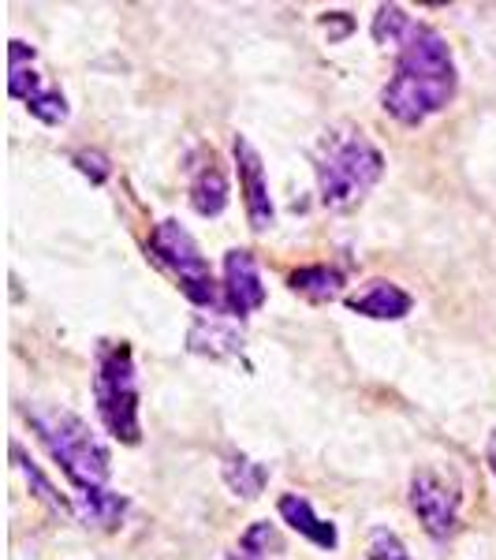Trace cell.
Masks as SVG:
<instances>
[{
	"label": "cell",
	"instance_id": "cell-9",
	"mask_svg": "<svg viewBox=\"0 0 496 560\" xmlns=\"http://www.w3.org/2000/svg\"><path fill=\"white\" fill-rule=\"evenodd\" d=\"M265 303V284L258 273V258L247 247H232L224 255V314L247 318Z\"/></svg>",
	"mask_w": 496,
	"mask_h": 560
},
{
	"label": "cell",
	"instance_id": "cell-3",
	"mask_svg": "<svg viewBox=\"0 0 496 560\" xmlns=\"http://www.w3.org/2000/svg\"><path fill=\"white\" fill-rule=\"evenodd\" d=\"M31 427L45 453L60 464L71 490H105L108 475H113V453L79 415L64 408H34Z\"/></svg>",
	"mask_w": 496,
	"mask_h": 560
},
{
	"label": "cell",
	"instance_id": "cell-16",
	"mask_svg": "<svg viewBox=\"0 0 496 560\" xmlns=\"http://www.w3.org/2000/svg\"><path fill=\"white\" fill-rule=\"evenodd\" d=\"M224 482L232 486V493L236 497L255 501L269 482V467L258 464V459H250V456H243V453H232L228 459H224Z\"/></svg>",
	"mask_w": 496,
	"mask_h": 560
},
{
	"label": "cell",
	"instance_id": "cell-7",
	"mask_svg": "<svg viewBox=\"0 0 496 560\" xmlns=\"http://www.w3.org/2000/svg\"><path fill=\"white\" fill-rule=\"evenodd\" d=\"M459 482L437 467H418L411 475V509L429 538H448L459 527Z\"/></svg>",
	"mask_w": 496,
	"mask_h": 560
},
{
	"label": "cell",
	"instance_id": "cell-10",
	"mask_svg": "<svg viewBox=\"0 0 496 560\" xmlns=\"http://www.w3.org/2000/svg\"><path fill=\"white\" fill-rule=\"evenodd\" d=\"M411 306L414 300L400 284H392V280H369L363 292L347 295V311L363 314V318H374V322H400L411 314Z\"/></svg>",
	"mask_w": 496,
	"mask_h": 560
},
{
	"label": "cell",
	"instance_id": "cell-18",
	"mask_svg": "<svg viewBox=\"0 0 496 560\" xmlns=\"http://www.w3.org/2000/svg\"><path fill=\"white\" fill-rule=\"evenodd\" d=\"M12 459H15V464H20V471L26 475V482H31L34 490H38V497H42L45 504H49V509H57V512H71V504L64 501V497L57 493V486H52L49 478H45V475L38 471V467H34V459H26V453H23L20 445H15V441H12Z\"/></svg>",
	"mask_w": 496,
	"mask_h": 560
},
{
	"label": "cell",
	"instance_id": "cell-11",
	"mask_svg": "<svg viewBox=\"0 0 496 560\" xmlns=\"http://www.w3.org/2000/svg\"><path fill=\"white\" fill-rule=\"evenodd\" d=\"M276 509H281V520L287 523V527L299 530L303 538H310L314 546H321V549H336V546H340L336 527H332L329 520H321L318 512H314V504L306 501V497H299V493H284Z\"/></svg>",
	"mask_w": 496,
	"mask_h": 560
},
{
	"label": "cell",
	"instance_id": "cell-19",
	"mask_svg": "<svg viewBox=\"0 0 496 560\" xmlns=\"http://www.w3.org/2000/svg\"><path fill=\"white\" fill-rule=\"evenodd\" d=\"M269 546L281 549L276 527H273V523H255V527L239 538V549L232 553V560H269Z\"/></svg>",
	"mask_w": 496,
	"mask_h": 560
},
{
	"label": "cell",
	"instance_id": "cell-12",
	"mask_svg": "<svg viewBox=\"0 0 496 560\" xmlns=\"http://www.w3.org/2000/svg\"><path fill=\"white\" fill-rule=\"evenodd\" d=\"M187 348L194 351V355H210V359H232L243 351V332L236 325L228 322H216V318H202L191 325V332H187Z\"/></svg>",
	"mask_w": 496,
	"mask_h": 560
},
{
	"label": "cell",
	"instance_id": "cell-20",
	"mask_svg": "<svg viewBox=\"0 0 496 560\" xmlns=\"http://www.w3.org/2000/svg\"><path fill=\"white\" fill-rule=\"evenodd\" d=\"M369 560H411L408 546L400 541V535L389 527H374L369 530V546H366Z\"/></svg>",
	"mask_w": 496,
	"mask_h": 560
},
{
	"label": "cell",
	"instance_id": "cell-6",
	"mask_svg": "<svg viewBox=\"0 0 496 560\" xmlns=\"http://www.w3.org/2000/svg\"><path fill=\"white\" fill-rule=\"evenodd\" d=\"M34 57H38V52H34L26 42L8 45V94L20 97L42 124L57 128V124L68 120V97H64V90L45 83L38 71L31 68Z\"/></svg>",
	"mask_w": 496,
	"mask_h": 560
},
{
	"label": "cell",
	"instance_id": "cell-22",
	"mask_svg": "<svg viewBox=\"0 0 496 560\" xmlns=\"http://www.w3.org/2000/svg\"><path fill=\"white\" fill-rule=\"evenodd\" d=\"M485 464H489V471L496 478V430L489 433V445H485Z\"/></svg>",
	"mask_w": 496,
	"mask_h": 560
},
{
	"label": "cell",
	"instance_id": "cell-5",
	"mask_svg": "<svg viewBox=\"0 0 496 560\" xmlns=\"http://www.w3.org/2000/svg\"><path fill=\"white\" fill-rule=\"evenodd\" d=\"M150 250L161 266L168 269L184 295L191 300L194 306H205V311H216L224 314V284H216L210 261L198 250V243L191 232L184 229L179 221H161L157 229L150 232Z\"/></svg>",
	"mask_w": 496,
	"mask_h": 560
},
{
	"label": "cell",
	"instance_id": "cell-14",
	"mask_svg": "<svg viewBox=\"0 0 496 560\" xmlns=\"http://www.w3.org/2000/svg\"><path fill=\"white\" fill-rule=\"evenodd\" d=\"M75 512L86 527L113 530V527H120L123 512H128V497H120L113 490H79L75 493Z\"/></svg>",
	"mask_w": 496,
	"mask_h": 560
},
{
	"label": "cell",
	"instance_id": "cell-2",
	"mask_svg": "<svg viewBox=\"0 0 496 560\" xmlns=\"http://www.w3.org/2000/svg\"><path fill=\"white\" fill-rule=\"evenodd\" d=\"M314 176L329 210H347L385 176V153L355 128H332L314 147Z\"/></svg>",
	"mask_w": 496,
	"mask_h": 560
},
{
	"label": "cell",
	"instance_id": "cell-15",
	"mask_svg": "<svg viewBox=\"0 0 496 560\" xmlns=\"http://www.w3.org/2000/svg\"><path fill=\"white\" fill-rule=\"evenodd\" d=\"M287 284H292V292H299L310 303H332L344 292V273L332 266H303L287 277Z\"/></svg>",
	"mask_w": 496,
	"mask_h": 560
},
{
	"label": "cell",
	"instance_id": "cell-8",
	"mask_svg": "<svg viewBox=\"0 0 496 560\" xmlns=\"http://www.w3.org/2000/svg\"><path fill=\"white\" fill-rule=\"evenodd\" d=\"M232 153H236L239 191H243V206H247L250 229L269 232L276 221V210H273V195H269V179H265V165H261V153L250 147L247 135H236Z\"/></svg>",
	"mask_w": 496,
	"mask_h": 560
},
{
	"label": "cell",
	"instance_id": "cell-1",
	"mask_svg": "<svg viewBox=\"0 0 496 560\" xmlns=\"http://www.w3.org/2000/svg\"><path fill=\"white\" fill-rule=\"evenodd\" d=\"M459 90L452 45L429 23L411 20L395 42V71L381 90L385 113L395 116L403 128H418L429 116L445 113Z\"/></svg>",
	"mask_w": 496,
	"mask_h": 560
},
{
	"label": "cell",
	"instance_id": "cell-4",
	"mask_svg": "<svg viewBox=\"0 0 496 560\" xmlns=\"http://www.w3.org/2000/svg\"><path fill=\"white\" fill-rule=\"evenodd\" d=\"M94 404L102 427L123 445H139L142 422H139V374H134V355L128 340L97 348L94 370Z\"/></svg>",
	"mask_w": 496,
	"mask_h": 560
},
{
	"label": "cell",
	"instance_id": "cell-17",
	"mask_svg": "<svg viewBox=\"0 0 496 560\" xmlns=\"http://www.w3.org/2000/svg\"><path fill=\"white\" fill-rule=\"evenodd\" d=\"M414 15H408V8H400V4H381L377 8V15H374V42L377 45H395L400 42V34L408 31Z\"/></svg>",
	"mask_w": 496,
	"mask_h": 560
},
{
	"label": "cell",
	"instance_id": "cell-13",
	"mask_svg": "<svg viewBox=\"0 0 496 560\" xmlns=\"http://www.w3.org/2000/svg\"><path fill=\"white\" fill-rule=\"evenodd\" d=\"M191 206H194V213H202V217H221L224 206H228V179H224L213 153L191 176Z\"/></svg>",
	"mask_w": 496,
	"mask_h": 560
},
{
	"label": "cell",
	"instance_id": "cell-21",
	"mask_svg": "<svg viewBox=\"0 0 496 560\" xmlns=\"http://www.w3.org/2000/svg\"><path fill=\"white\" fill-rule=\"evenodd\" d=\"M71 161H75L79 173L90 176L94 184H105L108 173H113V168H108V158H105V153H97V150H79Z\"/></svg>",
	"mask_w": 496,
	"mask_h": 560
}]
</instances>
